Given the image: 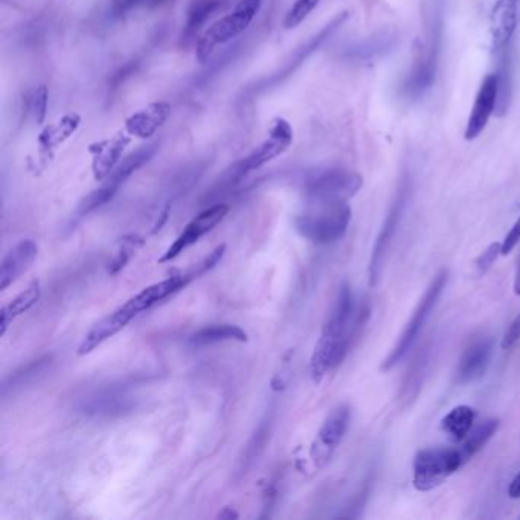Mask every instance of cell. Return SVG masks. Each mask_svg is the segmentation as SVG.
I'll use <instances>...</instances> for the list:
<instances>
[{"label":"cell","instance_id":"cell-1","mask_svg":"<svg viewBox=\"0 0 520 520\" xmlns=\"http://www.w3.org/2000/svg\"><path fill=\"white\" fill-rule=\"evenodd\" d=\"M353 316V293L348 284H342L310 360V373L315 383H321L325 374L341 365L347 356L356 328Z\"/></svg>","mask_w":520,"mask_h":520},{"label":"cell","instance_id":"cell-2","mask_svg":"<svg viewBox=\"0 0 520 520\" xmlns=\"http://www.w3.org/2000/svg\"><path fill=\"white\" fill-rule=\"evenodd\" d=\"M351 208L347 202H310L295 219L302 237L316 244H331L347 234Z\"/></svg>","mask_w":520,"mask_h":520},{"label":"cell","instance_id":"cell-3","mask_svg":"<svg viewBox=\"0 0 520 520\" xmlns=\"http://www.w3.org/2000/svg\"><path fill=\"white\" fill-rule=\"evenodd\" d=\"M261 5L263 0H240L231 14L209 26L197 43V60L206 63L217 46L225 45L244 33L260 13Z\"/></svg>","mask_w":520,"mask_h":520},{"label":"cell","instance_id":"cell-4","mask_svg":"<svg viewBox=\"0 0 520 520\" xmlns=\"http://www.w3.org/2000/svg\"><path fill=\"white\" fill-rule=\"evenodd\" d=\"M447 270H440V272L435 275L432 283L427 287L426 293H424L421 301L418 302L417 309H415L414 315H412L411 321L406 325L403 333L400 334L399 341L392 348L389 356L383 360L382 366H380V370L389 371L394 368L406 354L409 353L412 347H414L415 341H417L418 336H420L421 330H423L424 324H426L427 319L431 316V313L434 312L435 305H437L438 299L443 295L444 289L447 286Z\"/></svg>","mask_w":520,"mask_h":520},{"label":"cell","instance_id":"cell-5","mask_svg":"<svg viewBox=\"0 0 520 520\" xmlns=\"http://www.w3.org/2000/svg\"><path fill=\"white\" fill-rule=\"evenodd\" d=\"M464 464L460 449L435 447L420 450L414 458V487L418 492H431Z\"/></svg>","mask_w":520,"mask_h":520},{"label":"cell","instance_id":"cell-6","mask_svg":"<svg viewBox=\"0 0 520 520\" xmlns=\"http://www.w3.org/2000/svg\"><path fill=\"white\" fill-rule=\"evenodd\" d=\"M362 176L345 168L316 171L305 183L310 202H347L362 188Z\"/></svg>","mask_w":520,"mask_h":520},{"label":"cell","instance_id":"cell-7","mask_svg":"<svg viewBox=\"0 0 520 520\" xmlns=\"http://www.w3.org/2000/svg\"><path fill=\"white\" fill-rule=\"evenodd\" d=\"M293 142V129L290 122L284 118H275L270 122L269 135L266 141L255 148L248 158L243 159L235 168V176L243 177L244 174L258 170L264 165L277 159L289 150Z\"/></svg>","mask_w":520,"mask_h":520},{"label":"cell","instance_id":"cell-8","mask_svg":"<svg viewBox=\"0 0 520 520\" xmlns=\"http://www.w3.org/2000/svg\"><path fill=\"white\" fill-rule=\"evenodd\" d=\"M406 202H408V190L402 188L399 191V196L395 197V202L392 203L385 223H383L382 229H380L379 235H377L376 244H374L370 269H368L370 286L376 287L379 284L383 267H385L386 255H388L389 248H391L392 241H394L395 234H397V229H399L400 222H402Z\"/></svg>","mask_w":520,"mask_h":520},{"label":"cell","instance_id":"cell-9","mask_svg":"<svg viewBox=\"0 0 520 520\" xmlns=\"http://www.w3.org/2000/svg\"><path fill=\"white\" fill-rule=\"evenodd\" d=\"M229 206L219 205L211 206V208L205 209L200 212L196 219L191 220L188 223L187 228L183 229L182 234L176 238L170 248L165 252L164 257L159 260V263H167V261L174 260L179 257L182 252L187 251L193 244H196L203 235L211 232L212 229L216 228L226 216H228Z\"/></svg>","mask_w":520,"mask_h":520},{"label":"cell","instance_id":"cell-10","mask_svg":"<svg viewBox=\"0 0 520 520\" xmlns=\"http://www.w3.org/2000/svg\"><path fill=\"white\" fill-rule=\"evenodd\" d=\"M350 417L351 412L348 406H339L328 415L312 446V458L316 466H325L333 456L334 450L338 449L347 434Z\"/></svg>","mask_w":520,"mask_h":520},{"label":"cell","instance_id":"cell-11","mask_svg":"<svg viewBox=\"0 0 520 520\" xmlns=\"http://www.w3.org/2000/svg\"><path fill=\"white\" fill-rule=\"evenodd\" d=\"M498 95V74H488L482 80L478 95L475 98V104H473L472 113H470L469 121H467L466 132H464L466 141H475L484 132L488 121H490L493 113L496 112V107H498Z\"/></svg>","mask_w":520,"mask_h":520},{"label":"cell","instance_id":"cell-12","mask_svg":"<svg viewBox=\"0 0 520 520\" xmlns=\"http://www.w3.org/2000/svg\"><path fill=\"white\" fill-rule=\"evenodd\" d=\"M139 313L141 312L136 309L132 299H129L126 304H122L119 309H116L115 312L110 313L106 318L97 322L94 327L90 328L89 333L84 336L83 342L78 347V354L86 356V354L92 353L95 348L100 347L107 339L113 338L116 333H119Z\"/></svg>","mask_w":520,"mask_h":520},{"label":"cell","instance_id":"cell-13","mask_svg":"<svg viewBox=\"0 0 520 520\" xmlns=\"http://www.w3.org/2000/svg\"><path fill=\"white\" fill-rule=\"evenodd\" d=\"M132 142V135L126 132L116 133L115 136L89 145V153L92 156V173L97 180H106L109 174L115 170L121 162L122 153Z\"/></svg>","mask_w":520,"mask_h":520},{"label":"cell","instance_id":"cell-14","mask_svg":"<svg viewBox=\"0 0 520 520\" xmlns=\"http://www.w3.org/2000/svg\"><path fill=\"white\" fill-rule=\"evenodd\" d=\"M520 19L519 0H498L490 19V34H492V48L495 54H501L510 48L511 39L516 33Z\"/></svg>","mask_w":520,"mask_h":520},{"label":"cell","instance_id":"cell-15","mask_svg":"<svg viewBox=\"0 0 520 520\" xmlns=\"http://www.w3.org/2000/svg\"><path fill=\"white\" fill-rule=\"evenodd\" d=\"M133 408V399L121 388L103 389L81 400L80 412L89 417H115Z\"/></svg>","mask_w":520,"mask_h":520},{"label":"cell","instance_id":"cell-16","mask_svg":"<svg viewBox=\"0 0 520 520\" xmlns=\"http://www.w3.org/2000/svg\"><path fill=\"white\" fill-rule=\"evenodd\" d=\"M493 356V341L490 338H478L467 345L461 354L456 380L458 383H472L481 379L487 371Z\"/></svg>","mask_w":520,"mask_h":520},{"label":"cell","instance_id":"cell-17","mask_svg":"<svg viewBox=\"0 0 520 520\" xmlns=\"http://www.w3.org/2000/svg\"><path fill=\"white\" fill-rule=\"evenodd\" d=\"M171 115V106L167 101L148 104L144 109L126 119L124 129L129 135L139 139H148L155 135Z\"/></svg>","mask_w":520,"mask_h":520},{"label":"cell","instance_id":"cell-18","mask_svg":"<svg viewBox=\"0 0 520 520\" xmlns=\"http://www.w3.org/2000/svg\"><path fill=\"white\" fill-rule=\"evenodd\" d=\"M39 254V248L33 240H22L17 243L2 261L0 267V290H7L16 283L23 273L31 267Z\"/></svg>","mask_w":520,"mask_h":520},{"label":"cell","instance_id":"cell-19","mask_svg":"<svg viewBox=\"0 0 520 520\" xmlns=\"http://www.w3.org/2000/svg\"><path fill=\"white\" fill-rule=\"evenodd\" d=\"M435 68H437V57L434 48L424 51V46L415 51L414 66L405 84V92L409 97L423 95L424 90L429 89L434 83Z\"/></svg>","mask_w":520,"mask_h":520},{"label":"cell","instance_id":"cell-20","mask_svg":"<svg viewBox=\"0 0 520 520\" xmlns=\"http://www.w3.org/2000/svg\"><path fill=\"white\" fill-rule=\"evenodd\" d=\"M81 124V116L77 113H68L63 118L58 119L54 124H49L39 135L40 155L45 161L52 158L54 151L63 142L68 141Z\"/></svg>","mask_w":520,"mask_h":520},{"label":"cell","instance_id":"cell-21","mask_svg":"<svg viewBox=\"0 0 520 520\" xmlns=\"http://www.w3.org/2000/svg\"><path fill=\"white\" fill-rule=\"evenodd\" d=\"M158 148L159 144H150L133 151L132 155L127 156L126 159H121V162L116 165L115 170L109 174L104 183L115 188V190H119L122 183L126 182L133 173H136L139 168L150 162V159L156 155Z\"/></svg>","mask_w":520,"mask_h":520},{"label":"cell","instance_id":"cell-22","mask_svg":"<svg viewBox=\"0 0 520 520\" xmlns=\"http://www.w3.org/2000/svg\"><path fill=\"white\" fill-rule=\"evenodd\" d=\"M223 0H193L187 11V20L183 26V42H193L209 17L222 7Z\"/></svg>","mask_w":520,"mask_h":520},{"label":"cell","instance_id":"cell-23","mask_svg":"<svg viewBox=\"0 0 520 520\" xmlns=\"http://www.w3.org/2000/svg\"><path fill=\"white\" fill-rule=\"evenodd\" d=\"M40 298V284L37 281H34L25 292L17 295L13 301L8 302L7 305H4V309L0 312V325H2V330H0V334L5 336L7 333L8 327L16 321L19 316H22L23 313L28 312L29 309H33L36 302L39 301Z\"/></svg>","mask_w":520,"mask_h":520},{"label":"cell","instance_id":"cell-24","mask_svg":"<svg viewBox=\"0 0 520 520\" xmlns=\"http://www.w3.org/2000/svg\"><path fill=\"white\" fill-rule=\"evenodd\" d=\"M476 420L475 409L467 405L456 406L441 420V429L455 443H463L473 429Z\"/></svg>","mask_w":520,"mask_h":520},{"label":"cell","instance_id":"cell-25","mask_svg":"<svg viewBox=\"0 0 520 520\" xmlns=\"http://www.w3.org/2000/svg\"><path fill=\"white\" fill-rule=\"evenodd\" d=\"M499 429L498 418H488V420L482 421L478 426L473 427L470 434L467 435L466 440L461 443L458 447L463 456L464 463H469L473 456L484 449L485 444L495 437L496 432Z\"/></svg>","mask_w":520,"mask_h":520},{"label":"cell","instance_id":"cell-26","mask_svg":"<svg viewBox=\"0 0 520 520\" xmlns=\"http://www.w3.org/2000/svg\"><path fill=\"white\" fill-rule=\"evenodd\" d=\"M226 341L246 342L248 341V334H246V331L241 330L240 327H237V325L225 324L202 328V330L197 331L190 338V344L196 345V347L219 344V342Z\"/></svg>","mask_w":520,"mask_h":520},{"label":"cell","instance_id":"cell-27","mask_svg":"<svg viewBox=\"0 0 520 520\" xmlns=\"http://www.w3.org/2000/svg\"><path fill=\"white\" fill-rule=\"evenodd\" d=\"M499 55V95L498 107L496 112L499 116H504L507 113L508 107L511 103V94H513V63H511L510 48L505 49Z\"/></svg>","mask_w":520,"mask_h":520},{"label":"cell","instance_id":"cell-28","mask_svg":"<svg viewBox=\"0 0 520 520\" xmlns=\"http://www.w3.org/2000/svg\"><path fill=\"white\" fill-rule=\"evenodd\" d=\"M142 244H144V240L138 237V235H127V237L122 238L118 252H116L115 258H113L109 266L110 275H115L122 267L126 266Z\"/></svg>","mask_w":520,"mask_h":520},{"label":"cell","instance_id":"cell-29","mask_svg":"<svg viewBox=\"0 0 520 520\" xmlns=\"http://www.w3.org/2000/svg\"><path fill=\"white\" fill-rule=\"evenodd\" d=\"M116 193H118V190L110 187V185H107V183H103V187L92 191L89 196H86L83 200H81L80 205H78L77 208V216L84 217L87 216V214H90V212H94L95 209L101 208V206L109 203Z\"/></svg>","mask_w":520,"mask_h":520},{"label":"cell","instance_id":"cell-30","mask_svg":"<svg viewBox=\"0 0 520 520\" xmlns=\"http://www.w3.org/2000/svg\"><path fill=\"white\" fill-rule=\"evenodd\" d=\"M319 2L321 0H293L292 8L287 11L286 17H284V28L293 29L301 25L318 7Z\"/></svg>","mask_w":520,"mask_h":520},{"label":"cell","instance_id":"cell-31","mask_svg":"<svg viewBox=\"0 0 520 520\" xmlns=\"http://www.w3.org/2000/svg\"><path fill=\"white\" fill-rule=\"evenodd\" d=\"M48 98V87L45 84L37 87L29 98V112H31L37 124L45 122L46 112H48Z\"/></svg>","mask_w":520,"mask_h":520},{"label":"cell","instance_id":"cell-32","mask_svg":"<svg viewBox=\"0 0 520 520\" xmlns=\"http://www.w3.org/2000/svg\"><path fill=\"white\" fill-rule=\"evenodd\" d=\"M499 255H502V243L490 244V246L479 255L478 260L475 261L476 277H484L485 273L492 269Z\"/></svg>","mask_w":520,"mask_h":520},{"label":"cell","instance_id":"cell-33","mask_svg":"<svg viewBox=\"0 0 520 520\" xmlns=\"http://www.w3.org/2000/svg\"><path fill=\"white\" fill-rule=\"evenodd\" d=\"M150 0H113L112 14L115 17H122L129 14L130 11L138 8L139 5H147Z\"/></svg>","mask_w":520,"mask_h":520},{"label":"cell","instance_id":"cell-34","mask_svg":"<svg viewBox=\"0 0 520 520\" xmlns=\"http://www.w3.org/2000/svg\"><path fill=\"white\" fill-rule=\"evenodd\" d=\"M520 341V313L511 322L508 330L505 331L504 338H502V348L508 350V348L514 347L517 342Z\"/></svg>","mask_w":520,"mask_h":520},{"label":"cell","instance_id":"cell-35","mask_svg":"<svg viewBox=\"0 0 520 520\" xmlns=\"http://www.w3.org/2000/svg\"><path fill=\"white\" fill-rule=\"evenodd\" d=\"M520 241V217L517 219V222L514 223L513 228L508 232L507 237L502 241V255H508L514 248H516V244Z\"/></svg>","mask_w":520,"mask_h":520},{"label":"cell","instance_id":"cell-36","mask_svg":"<svg viewBox=\"0 0 520 520\" xmlns=\"http://www.w3.org/2000/svg\"><path fill=\"white\" fill-rule=\"evenodd\" d=\"M508 496L511 499H520V472L511 481L510 487H508Z\"/></svg>","mask_w":520,"mask_h":520},{"label":"cell","instance_id":"cell-37","mask_svg":"<svg viewBox=\"0 0 520 520\" xmlns=\"http://www.w3.org/2000/svg\"><path fill=\"white\" fill-rule=\"evenodd\" d=\"M514 293H516L517 296H520V260L519 266H517L516 270V277H514Z\"/></svg>","mask_w":520,"mask_h":520},{"label":"cell","instance_id":"cell-38","mask_svg":"<svg viewBox=\"0 0 520 520\" xmlns=\"http://www.w3.org/2000/svg\"><path fill=\"white\" fill-rule=\"evenodd\" d=\"M165 2H167V0H150L148 5H151V7H158V5L165 4Z\"/></svg>","mask_w":520,"mask_h":520}]
</instances>
